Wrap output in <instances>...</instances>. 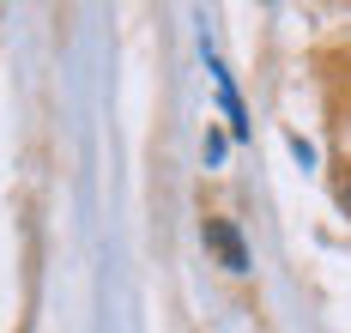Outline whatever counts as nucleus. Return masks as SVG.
<instances>
[{"label":"nucleus","mask_w":351,"mask_h":333,"mask_svg":"<svg viewBox=\"0 0 351 333\" xmlns=\"http://www.w3.org/2000/svg\"><path fill=\"white\" fill-rule=\"evenodd\" d=\"M206 243L218 249V260H224L230 273H248V249H243V236H237V224H224V219H206Z\"/></svg>","instance_id":"nucleus-1"}]
</instances>
